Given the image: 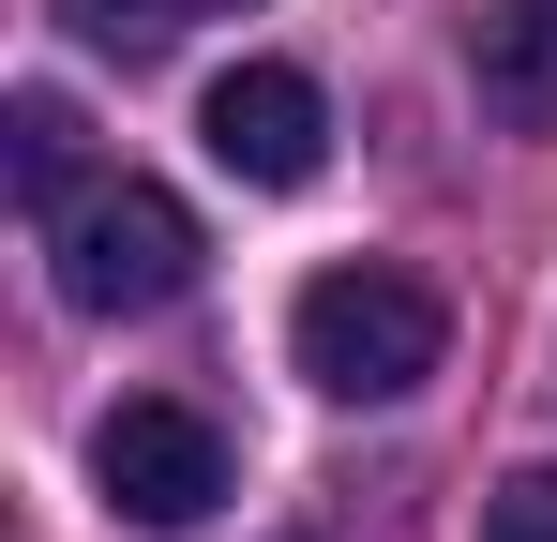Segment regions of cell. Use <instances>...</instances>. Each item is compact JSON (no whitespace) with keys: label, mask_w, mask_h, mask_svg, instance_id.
I'll return each instance as SVG.
<instances>
[{"label":"cell","mask_w":557,"mask_h":542,"mask_svg":"<svg viewBox=\"0 0 557 542\" xmlns=\"http://www.w3.org/2000/svg\"><path fill=\"white\" fill-rule=\"evenodd\" d=\"M286 361H301L332 407H407V392L453 361V301H437L422 271L347 257V271H317V286L286 301Z\"/></svg>","instance_id":"cell-1"},{"label":"cell","mask_w":557,"mask_h":542,"mask_svg":"<svg viewBox=\"0 0 557 542\" xmlns=\"http://www.w3.org/2000/svg\"><path fill=\"white\" fill-rule=\"evenodd\" d=\"M46 257H61V301H76V317H166L211 242H196V211L166 181H91V196L46 226Z\"/></svg>","instance_id":"cell-2"},{"label":"cell","mask_w":557,"mask_h":542,"mask_svg":"<svg viewBox=\"0 0 557 542\" xmlns=\"http://www.w3.org/2000/svg\"><path fill=\"white\" fill-rule=\"evenodd\" d=\"M91 482H106V513H136V528H196L226 497V438L196 422L182 392H136V407L91 422Z\"/></svg>","instance_id":"cell-3"},{"label":"cell","mask_w":557,"mask_h":542,"mask_svg":"<svg viewBox=\"0 0 557 542\" xmlns=\"http://www.w3.org/2000/svg\"><path fill=\"white\" fill-rule=\"evenodd\" d=\"M196 136H211V167L257 181V196H301V181L332 167V106H317L301 61H226L211 106H196Z\"/></svg>","instance_id":"cell-4"},{"label":"cell","mask_w":557,"mask_h":542,"mask_svg":"<svg viewBox=\"0 0 557 542\" xmlns=\"http://www.w3.org/2000/svg\"><path fill=\"white\" fill-rule=\"evenodd\" d=\"M467 90H482V121L557 136V0H482L467 15Z\"/></svg>","instance_id":"cell-5"},{"label":"cell","mask_w":557,"mask_h":542,"mask_svg":"<svg viewBox=\"0 0 557 542\" xmlns=\"http://www.w3.org/2000/svg\"><path fill=\"white\" fill-rule=\"evenodd\" d=\"M76 136H91V121H76L61 90H15V106H0V181H15V211L61 226V211L91 196V181H76Z\"/></svg>","instance_id":"cell-6"},{"label":"cell","mask_w":557,"mask_h":542,"mask_svg":"<svg viewBox=\"0 0 557 542\" xmlns=\"http://www.w3.org/2000/svg\"><path fill=\"white\" fill-rule=\"evenodd\" d=\"M182 15H196V0H61V30L106 46V61H166V46H182Z\"/></svg>","instance_id":"cell-7"},{"label":"cell","mask_w":557,"mask_h":542,"mask_svg":"<svg viewBox=\"0 0 557 542\" xmlns=\"http://www.w3.org/2000/svg\"><path fill=\"white\" fill-rule=\"evenodd\" d=\"M482 542H557V467H512L482 497Z\"/></svg>","instance_id":"cell-8"},{"label":"cell","mask_w":557,"mask_h":542,"mask_svg":"<svg viewBox=\"0 0 557 542\" xmlns=\"http://www.w3.org/2000/svg\"><path fill=\"white\" fill-rule=\"evenodd\" d=\"M196 15H242V0H196Z\"/></svg>","instance_id":"cell-9"}]
</instances>
